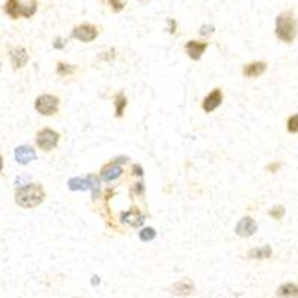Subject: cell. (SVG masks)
<instances>
[{
  "instance_id": "7402d4cb",
  "label": "cell",
  "mask_w": 298,
  "mask_h": 298,
  "mask_svg": "<svg viewBox=\"0 0 298 298\" xmlns=\"http://www.w3.org/2000/svg\"><path fill=\"white\" fill-rule=\"evenodd\" d=\"M75 66H72V64H64V63H58L57 64V73L60 75V76H66V75H72L73 72H75Z\"/></svg>"
},
{
  "instance_id": "9c48e42d",
  "label": "cell",
  "mask_w": 298,
  "mask_h": 298,
  "mask_svg": "<svg viewBox=\"0 0 298 298\" xmlns=\"http://www.w3.org/2000/svg\"><path fill=\"white\" fill-rule=\"evenodd\" d=\"M121 221L131 227H140L145 222V215L138 209H130L121 215Z\"/></svg>"
},
{
  "instance_id": "9a60e30c",
  "label": "cell",
  "mask_w": 298,
  "mask_h": 298,
  "mask_svg": "<svg viewBox=\"0 0 298 298\" xmlns=\"http://www.w3.org/2000/svg\"><path fill=\"white\" fill-rule=\"evenodd\" d=\"M21 9H23V5L20 0H6L5 3V12L14 20H17L21 15Z\"/></svg>"
},
{
  "instance_id": "7c38bea8",
  "label": "cell",
  "mask_w": 298,
  "mask_h": 298,
  "mask_svg": "<svg viewBox=\"0 0 298 298\" xmlns=\"http://www.w3.org/2000/svg\"><path fill=\"white\" fill-rule=\"evenodd\" d=\"M122 175V169L118 165V162L114 161V162H109L108 165H105L100 172V176L103 181L109 182V181H114L116 178H119Z\"/></svg>"
},
{
  "instance_id": "52a82bcc",
  "label": "cell",
  "mask_w": 298,
  "mask_h": 298,
  "mask_svg": "<svg viewBox=\"0 0 298 298\" xmlns=\"http://www.w3.org/2000/svg\"><path fill=\"white\" fill-rule=\"evenodd\" d=\"M256 231V222L253 221L251 216H245L239 221L237 227H236V233L240 237H251L253 233Z\"/></svg>"
},
{
  "instance_id": "8992f818",
  "label": "cell",
  "mask_w": 298,
  "mask_h": 298,
  "mask_svg": "<svg viewBox=\"0 0 298 298\" xmlns=\"http://www.w3.org/2000/svg\"><path fill=\"white\" fill-rule=\"evenodd\" d=\"M9 58H11V63H12L14 69H21L28 61V54H27L25 48L18 46V48H12L9 51Z\"/></svg>"
},
{
  "instance_id": "cb8c5ba5",
  "label": "cell",
  "mask_w": 298,
  "mask_h": 298,
  "mask_svg": "<svg viewBox=\"0 0 298 298\" xmlns=\"http://www.w3.org/2000/svg\"><path fill=\"white\" fill-rule=\"evenodd\" d=\"M288 131L289 133H298V114L292 115L289 119H288Z\"/></svg>"
},
{
  "instance_id": "6da1fadb",
  "label": "cell",
  "mask_w": 298,
  "mask_h": 298,
  "mask_svg": "<svg viewBox=\"0 0 298 298\" xmlns=\"http://www.w3.org/2000/svg\"><path fill=\"white\" fill-rule=\"evenodd\" d=\"M45 198V191L39 184H27L17 188L15 203L24 209L39 206Z\"/></svg>"
},
{
  "instance_id": "83f0119b",
  "label": "cell",
  "mask_w": 298,
  "mask_h": 298,
  "mask_svg": "<svg viewBox=\"0 0 298 298\" xmlns=\"http://www.w3.org/2000/svg\"><path fill=\"white\" fill-rule=\"evenodd\" d=\"M64 45H66V42H64L61 38H58V39L54 42V48H57V49H61V48H64Z\"/></svg>"
},
{
  "instance_id": "4fadbf2b",
  "label": "cell",
  "mask_w": 298,
  "mask_h": 298,
  "mask_svg": "<svg viewBox=\"0 0 298 298\" xmlns=\"http://www.w3.org/2000/svg\"><path fill=\"white\" fill-rule=\"evenodd\" d=\"M15 160L20 164H28V162L36 160V152L30 146H18L15 149Z\"/></svg>"
},
{
  "instance_id": "3957f363",
  "label": "cell",
  "mask_w": 298,
  "mask_h": 298,
  "mask_svg": "<svg viewBox=\"0 0 298 298\" xmlns=\"http://www.w3.org/2000/svg\"><path fill=\"white\" fill-rule=\"evenodd\" d=\"M35 108L39 114L49 116V115H54L58 111V98L55 95H51V94H44V95H39L36 98V103H35Z\"/></svg>"
},
{
  "instance_id": "2e32d148",
  "label": "cell",
  "mask_w": 298,
  "mask_h": 298,
  "mask_svg": "<svg viewBox=\"0 0 298 298\" xmlns=\"http://www.w3.org/2000/svg\"><path fill=\"white\" fill-rule=\"evenodd\" d=\"M276 295L282 298H298V286L295 283H285L277 288Z\"/></svg>"
},
{
  "instance_id": "4316f807",
  "label": "cell",
  "mask_w": 298,
  "mask_h": 298,
  "mask_svg": "<svg viewBox=\"0 0 298 298\" xmlns=\"http://www.w3.org/2000/svg\"><path fill=\"white\" fill-rule=\"evenodd\" d=\"M167 24H169V31H170V33H175V31H176V21L172 20V18H169V20H167Z\"/></svg>"
},
{
  "instance_id": "ac0fdd59",
  "label": "cell",
  "mask_w": 298,
  "mask_h": 298,
  "mask_svg": "<svg viewBox=\"0 0 298 298\" xmlns=\"http://www.w3.org/2000/svg\"><path fill=\"white\" fill-rule=\"evenodd\" d=\"M69 188L72 191H76V189H81V191H85L90 186V181L88 179H82V178H73L69 181Z\"/></svg>"
},
{
  "instance_id": "44dd1931",
  "label": "cell",
  "mask_w": 298,
  "mask_h": 298,
  "mask_svg": "<svg viewBox=\"0 0 298 298\" xmlns=\"http://www.w3.org/2000/svg\"><path fill=\"white\" fill-rule=\"evenodd\" d=\"M155 236H157L155 229L149 228V227H148V228H143L139 233V237H140L142 242H151V240L155 239Z\"/></svg>"
},
{
  "instance_id": "5bb4252c",
  "label": "cell",
  "mask_w": 298,
  "mask_h": 298,
  "mask_svg": "<svg viewBox=\"0 0 298 298\" xmlns=\"http://www.w3.org/2000/svg\"><path fill=\"white\" fill-rule=\"evenodd\" d=\"M267 70V63L266 61H253L243 68V75L248 78H258Z\"/></svg>"
},
{
  "instance_id": "4dcf8cb0",
  "label": "cell",
  "mask_w": 298,
  "mask_h": 298,
  "mask_svg": "<svg viewBox=\"0 0 298 298\" xmlns=\"http://www.w3.org/2000/svg\"><path fill=\"white\" fill-rule=\"evenodd\" d=\"M98 283V277L97 276H92V285H97Z\"/></svg>"
},
{
  "instance_id": "30bf717a",
  "label": "cell",
  "mask_w": 298,
  "mask_h": 298,
  "mask_svg": "<svg viewBox=\"0 0 298 298\" xmlns=\"http://www.w3.org/2000/svg\"><path fill=\"white\" fill-rule=\"evenodd\" d=\"M207 42H198V41H188L185 45V51L192 60H200L202 55L207 49Z\"/></svg>"
},
{
  "instance_id": "7a4b0ae2",
  "label": "cell",
  "mask_w": 298,
  "mask_h": 298,
  "mask_svg": "<svg viewBox=\"0 0 298 298\" xmlns=\"http://www.w3.org/2000/svg\"><path fill=\"white\" fill-rule=\"evenodd\" d=\"M276 36L286 44H291L297 36V20L292 11H285L276 18Z\"/></svg>"
},
{
  "instance_id": "e0dca14e",
  "label": "cell",
  "mask_w": 298,
  "mask_h": 298,
  "mask_svg": "<svg viewBox=\"0 0 298 298\" xmlns=\"http://www.w3.org/2000/svg\"><path fill=\"white\" fill-rule=\"evenodd\" d=\"M272 248L267 245V246H262V248H256V249H251L248 252V258L251 259H266V258H270L272 256Z\"/></svg>"
},
{
  "instance_id": "5b68a950",
  "label": "cell",
  "mask_w": 298,
  "mask_h": 298,
  "mask_svg": "<svg viewBox=\"0 0 298 298\" xmlns=\"http://www.w3.org/2000/svg\"><path fill=\"white\" fill-rule=\"evenodd\" d=\"M72 36H73L75 39H78V41L87 44V42H92L94 39H97L98 30H97V27L92 25V24H81V25H78V27L73 28Z\"/></svg>"
},
{
  "instance_id": "1f68e13d",
  "label": "cell",
  "mask_w": 298,
  "mask_h": 298,
  "mask_svg": "<svg viewBox=\"0 0 298 298\" xmlns=\"http://www.w3.org/2000/svg\"><path fill=\"white\" fill-rule=\"evenodd\" d=\"M142 2H145V0H142Z\"/></svg>"
},
{
  "instance_id": "f546056e",
  "label": "cell",
  "mask_w": 298,
  "mask_h": 298,
  "mask_svg": "<svg viewBox=\"0 0 298 298\" xmlns=\"http://www.w3.org/2000/svg\"><path fill=\"white\" fill-rule=\"evenodd\" d=\"M279 167H280V164H279V162H275V164H272V165H269V170L275 173V172H276V170H277V169H279Z\"/></svg>"
},
{
  "instance_id": "ba28073f",
  "label": "cell",
  "mask_w": 298,
  "mask_h": 298,
  "mask_svg": "<svg viewBox=\"0 0 298 298\" xmlns=\"http://www.w3.org/2000/svg\"><path fill=\"white\" fill-rule=\"evenodd\" d=\"M221 103H222V92H221V90L216 88V90H213V91L210 92L206 98L203 100V111L207 112V114H210V112H213L216 108H219Z\"/></svg>"
},
{
  "instance_id": "484cf974",
  "label": "cell",
  "mask_w": 298,
  "mask_h": 298,
  "mask_svg": "<svg viewBox=\"0 0 298 298\" xmlns=\"http://www.w3.org/2000/svg\"><path fill=\"white\" fill-rule=\"evenodd\" d=\"M213 31H215V25H202V28H200V35H203V36H207Z\"/></svg>"
},
{
  "instance_id": "603a6c76",
  "label": "cell",
  "mask_w": 298,
  "mask_h": 298,
  "mask_svg": "<svg viewBox=\"0 0 298 298\" xmlns=\"http://www.w3.org/2000/svg\"><path fill=\"white\" fill-rule=\"evenodd\" d=\"M114 12H121L125 8V0H106Z\"/></svg>"
},
{
  "instance_id": "d4e9b609",
  "label": "cell",
  "mask_w": 298,
  "mask_h": 298,
  "mask_svg": "<svg viewBox=\"0 0 298 298\" xmlns=\"http://www.w3.org/2000/svg\"><path fill=\"white\" fill-rule=\"evenodd\" d=\"M269 215L275 219H280L283 215H285V207L283 206H275L273 209H270Z\"/></svg>"
},
{
  "instance_id": "d6986e66",
  "label": "cell",
  "mask_w": 298,
  "mask_h": 298,
  "mask_svg": "<svg viewBox=\"0 0 298 298\" xmlns=\"http://www.w3.org/2000/svg\"><path fill=\"white\" fill-rule=\"evenodd\" d=\"M115 115L119 118V116H122V112H124V109H125V106H127V98H125V95L122 94V92H119V94H116L115 95Z\"/></svg>"
},
{
  "instance_id": "ffe728a7",
  "label": "cell",
  "mask_w": 298,
  "mask_h": 298,
  "mask_svg": "<svg viewBox=\"0 0 298 298\" xmlns=\"http://www.w3.org/2000/svg\"><path fill=\"white\" fill-rule=\"evenodd\" d=\"M38 11V0H30V3L23 5V9H21V15L24 18H30L36 14Z\"/></svg>"
},
{
  "instance_id": "8fae6325",
  "label": "cell",
  "mask_w": 298,
  "mask_h": 298,
  "mask_svg": "<svg viewBox=\"0 0 298 298\" xmlns=\"http://www.w3.org/2000/svg\"><path fill=\"white\" fill-rule=\"evenodd\" d=\"M170 292L173 295L188 297L194 292V283L189 282V280H179V282H176L170 286Z\"/></svg>"
},
{
  "instance_id": "277c9868",
  "label": "cell",
  "mask_w": 298,
  "mask_h": 298,
  "mask_svg": "<svg viewBox=\"0 0 298 298\" xmlns=\"http://www.w3.org/2000/svg\"><path fill=\"white\" fill-rule=\"evenodd\" d=\"M58 140H60V135L51 128H44L36 135V143L44 151H51L52 148H55Z\"/></svg>"
},
{
  "instance_id": "f1b7e54d",
  "label": "cell",
  "mask_w": 298,
  "mask_h": 298,
  "mask_svg": "<svg viewBox=\"0 0 298 298\" xmlns=\"http://www.w3.org/2000/svg\"><path fill=\"white\" fill-rule=\"evenodd\" d=\"M133 172H135V175H138V176H142V175H143V170H142L140 165H135V167H133Z\"/></svg>"
}]
</instances>
